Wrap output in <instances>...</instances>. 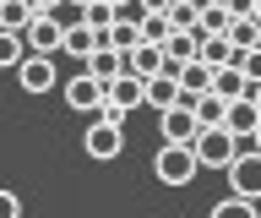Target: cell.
Instances as JSON below:
<instances>
[{
  "label": "cell",
  "instance_id": "cell-1",
  "mask_svg": "<svg viewBox=\"0 0 261 218\" xmlns=\"http://www.w3.org/2000/svg\"><path fill=\"white\" fill-rule=\"evenodd\" d=\"M191 153H196V164H201V169H228V164H234V153H240V136L223 131V126H207V131H196Z\"/></svg>",
  "mask_w": 261,
  "mask_h": 218
},
{
  "label": "cell",
  "instance_id": "cell-2",
  "mask_svg": "<svg viewBox=\"0 0 261 218\" xmlns=\"http://www.w3.org/2000/svg\"><path fill=\"white\" fill-rule=\"evenodd\" d=\"M196 169H201V164H196V153L185 148V142H163L158 158H152V175H158L163 185H191Z\"/></svg>",
  "mask_w": 261,
  "mask_h": 218
},
{
  "label": "cell",
  "instance_id": "cell-3",
  "mask_svg": "<svg viewBox=\"0 0 261 218\" xmlns=\"http://www.w3.org/2000/svg\"><path fill=\"white\" fill-rule=\"evenodd\" d=\"M82 153H87V158H98V164H114V158L125 153V126L93 120V126L82 131Z\"/></svg>",
  "mask_w": 261,
  "mask_h": 218
},
{
  "label": "cell",
  "instance_id": "cell-4",
  "mask_svg": "<svg viewBox=\"0 0 261 218\" xmlns=\"http://www.w3.org/2000/svg\"><path fill=\"white\" fill-rule=\"evenodd\" d=\"M223 175H228V191H234V197L261 202V153L256 148H250V153H234V164H228Z\"/></svg>",
  "mask_w": 261,
  "mask_h": 218
},
{
  "label": "cell",
  "instance_id": "cell-5",
  "mask_svg": "<svg viewBox=\"0 0 261 218\" xmlns=\"http://www.w3.org/2000/svg\"><path fill=\"white\" fill-rule=\"evenodd\" d=\"M22 44H28V55H60V44H65V28L55 17H33L28 28H22Z\"/></svg>",
  "mask_w": 261,
  "mask_h": 218
},
{
  "label": "cell",
  "instance_id": "cell-6",
  "mask_svg": "<svg viewBox=\"0 0 261 218\" xmlns=\"http://www.w3.org/2000/svg\"><path fill=\"white\" fill-rule=\"evenodd\" d=\"M16 82H22V93H49V87H60V77H55V55H22Z\"/></svg>",
  "mask_w": 261,
  "mask_h": 218
},
{
  "label": "cell",
  "instance_id": "cell-7",
  "mask_svg": "<svg viewBox=\"0 0 261 218\" xmlns=\"http://www.w3.org/2000/svg\"><path fill=\"white\" fill-rule=\"evenodd\" d=\"M103 99H109V87L98 82V77H87V71H76V77L65 82V104H71L76 115H93V109H98Z\"/></svg>",
  "mask_w": 261,
  "mask_h": 218
},
{
  "label": "cell",
  "instance_id": "cell-8",
  "mask_svg": "<svg viewBox=\"0 0 261 218\" xmlns=\"http://www.w3.org/2000/svg\"><path fill=\"white\" fill-rule=\"evenodd\" d=\"M196 60H201L207 71H218V66H234L240 50L228 44V33H196Z\"/></svg>",
  "mask_w": 261,
  "mask_h": 218
},
{
  "label": "cell",
  "instance_id": "cell-9",
  "mask_svg": "<svg viewBox=\"0 0 261 218\" xmlns=\"http://www.w3.org/2000/svg\"><path fill=\"white\" fill-rule=\"evenodd\" d=\"M163 142H185V148H191L196 142V131H201V126H196V109L191 104H174V109H163Z\"/></svg>",
  "mask_w": 261,
  "mask_h": 218
},
{
  "label": "cell",
  "instance_id": "cell-10",
  "mask_svg": "<svg viewBox=\"0 0 261 218\" xmlns=\"http://www.w3.org/2000/svg\"><path fill=\"white\" fill-rule=\"evenodd\" d=\"M142 104H152V109H174V104H191L185 93H179V82L169 77V71H158V77H147V93H142Z\"/></svg>",
  "mask_w": 261,
  "mask_h": 218
},
{
  "label": "cell",
  "instance_id": "cell-11",
  "mask_svg": "<svg viewBox=\"0 0 261 218\" xmlns=\"http://www.w3.org/2000/svg\"><path fill=\"white\" fill-rule=\"evenodd\" d=\"M261 126V109H256V99H250V93H245V99H234L223 109V131H234V136H250Z\"/></svg>",
  "mask_w": 261,
  "mask_h": 218
},
{
  "label": "cell",
  "instance_id": "cell-12",
  "mask_svg": "<svg viewBox=\"0 0 261 218\" xmlns=\"http://www.w3.org/2000/svg\"><path fill=\"white\" fill-rule=\"evenodd\" d=\"M142 93H147V82L136 77V71H120V77L109 82V104H114V109H125V115L142 104Z\"/></svg>",
  "mask_w": 261,
  "mask_h": 218
},
{
  "label": "cell",
  "instance_id": "cell-13",
  "mask_svg": "<svg viewBox=\"0 0 261 218\" xmlns=\"http://www.w3.org/2000/svg\"><path fill=\"white\" fill-rule=\"evenodd\" d=\"M82 71H87V77H98V82L109 87L114 77L125 71V55H120V50H93V55H87V60H82Z\"/></svg>",
  "mask_w": 261,
  "mask_h": 218
},
{
  "label": "cell",
  "instance_id": "cell-14",
  "mask_svg": "<svg viewBox=\"0 0 261 218\" xmlns=\"http://www.w3.org/2000/svg\"><path fill=\"white\" fill-rule=\"evenodd\" d=\"M207 93H218L223 104H234V99H245V93H250V82H245V71H240V66H218V71H212V87H207Z\"/></svg>",
  "mask_w": 261,
  "mask_h": 218
},
{
  "label": "cell",
  "instance_id": "cell-15",
  "mask_svg": "<svg viewBox=\"0 0 261 218\" xmlns=\"http://www.w3.org/2000/svg\"><path fill=\"white\" fill-rule=\"evenodd\" d=\"M125 71H136L142 82H147V77H158V71H163V44H136V50L125 55Z\"/></svg>",
  "mask_w": 261,
  "mask_h": 218
},
{
  "label": "cell",
  "instance_id": "cell-16",
  "mask_svg": "<svg viewBox=\"0 0 261 218\" xmlns=\"http://www.w3.org/2000/svg\"><path fill=\"white\" fill-rule=\"evenodd\" d=\"M174 82H179V93H185V99H201V93L212 87V71L201 66V60H185V66L174 71Z\"/></svg>",
  "mask_w": 261,
  "mask_h": 218
},
{
  "label": "cell",
  "instance_id": "cell-17",
  "mask_svg": "<svg viewBox=\"0 0 261 218\" xmlns=\"http://www.w3.org/2000/svg\"><path fill=\"white\" fill-rule=\"evenodd\" d=\"M169 28H174V33H196V28H201V6H196V0H174V6H169Z\"/></svg>",
  "mask_w": 261,
  "mask_h": 218
},
{
  "label": "cell",
  "instance_id": "cell-18",
  "mask_svg": "<svg viewBox=\"0 0 261 218\" xmlns=\"http://www.w3.org/2000/svg\"><path fill=\"white\" fill-rule=\"evenodd\" d=\"M228 44H234V50H256L261 44V22L256 17H234L228 22Z\"/></svg>",
  "mask_w": 261,
  "mask_h": 218
},
{
  "label": "cell",
  "instance_id": "cell-19",
  "mask_svg": "<svg viewBox=\"0 0 261 218\" xmlns=\"http://www.w3.org/2000/svg\"><path fill=\"white\" fill-rule=\"evenodd\" d=\"M191 109H196V126L207 131V126H223V109H228V104L218 99V93H201V99H191Z\"/></svg>",
  "mask_w": 261,
  "mask_h": 218
},
{
  "label": "cell",
  "instance_id": "cell-20",
  "mask_svg": "<svg viewBox=\"0 0 261 218\" xmlns=\"http://www.w3.org/2000/svg\"><path fill=\"white\" fill-rule=\"evenodd\" d=\"M207 218H261V207L256 202H245V197H234V191H228L223 202H212V213Z\"/></svg>",
  "mask_w": 261,
  "mask_h": 218
},
{
  "label": "cell",
  "instance_id": "cell-21",
  "mask_svg": "<svg viewBox=\"0 0 261 218\" xmlns=\"http://www.w3.org/2000/svg\"><path fill=\"white\" fill-rule=\"evenodd\" d=\"M28 22H33V6H28V0H0V28H6V33H22Z\"/></svg>",
  "mask_w": 261,
  "mask_h": 218
},
{
  "label": "cell",
  "instance_id": "cell-22",
  "mask_svg": "<svg viewBox=\"0 0 261 218\" xmlns=\"http://www.w3.org/2000/svg\"><path fill=\"white\" fill-rule=\"evenodd\" d=\"M136 28H142V44H163V38L174 33V28H169V11H142Z\"/></svg>",
  "mask_w": 261,
  "mask_h": 218
},
{
  "label": "cell",
  "instance_id": "cell-23",
  "mask_svg": "<svg viewBox=\"0 0 261 218\" xmlns=\"http://www.w3.org/2000/svg\"><path fill=\"white\" fill-rule=\"evenodd\" d=\"M22 55H28L22 33H6V28H0V71H16V66H22Z\"/></svg>",
  "mask_w": 261,
  "mask_h": 218
},
{
  "label": "cell",
  "instance_id": "cell-24",
  "mask_svg": "<svg viewBox=\"0 0 261 218\" xmlns=\"http://www.w3.org/2000/svg\"><path fill=\"white\" fill-rule=\"evenodd\" d=\"M136 44H142V28H136V22H114V28H109V50L130 55Z\"/></svg>",
  "mask_w": 261,
  "mask_h": 218
},
{
  "label": "cell",
  "instance_id": "cell-25",
  "mask_svg": "<svg viewBox=\"0 0 261 218\" xmlns=\"http://www.w3.org/2000/svg\"><path fill=\"white\" fill-rule=\"evenodd\" d=\"M228 6H218V0H212V6H201V28H196V33H228Z\"/></svg>",
  "mask_w": 261,
  "mask_h": 218
},
{
  "label": "cell",
  "instance_id": "cell-26",
  "mask_svg": "<svg viewBox=\"0 0 261 218\" xmlns=\"http://www.w3.org/2000/svg\"><path fill=\"white\" fill-rule=\"evenodd\" d=\"M49 17L60 22V28H82V22H87V6H76V0H60V6L49 11Z\"/></svg>",
  "mask_w": 261,
  "mask_h": 218
},
{
  "label": "cell",
  "instance_id": "cell-27",
  "mask_svg": "<svg viewBox=\"0 0 261 218\" xmlns=\"http://www.w3.org/2000/svg\"><path fill=\"white\" fill-rule=\"evenodd\" d=\"M87 28H93V33H109L114 28V6L109 0H93V6H87Z\"/></svg>",
  "mask_w": 261,
  "mask_h": 218
},
{
  "label": "cell",
  "instance_id": "cell-28",
  "mask_svg": "<svg viewBox=\"0 0 261 218\" xmlns=\"http://www.w3.org/2000/svg\"><path fill=\"white\" fill-rule=\"evenodd\" d=\"M234 66L245 71V82H250V87L261 82V50H240V60H234Z\"/></svg>",
  "mask_w": 261,
  "mask_h": 218
},
{
  "label": "cell",
  "instance_id": "cell-29",
  "mask_svg": "<svg viewBox=\"0 0 261 218\" xmlns=\"http://www.w3.org/2000/svg\"><path fill=\"white\" fill-rule=\"evenodd\" d=\"M0 218H22V197L6 191V185H0Z\"/></svg>",
  "mask_w": 261,
  "mask_h": 218
},
{
  "label": "cell",
  "instance_id": "cell-30",
  "mask_svg": "<svg viewBox=\"0 0 261 218\" xmlns=\"http://www.w3.org/2000/svg\"><path fill=\"white\" fill-rule=\"evenodd\" d=\"M28 6H33V17H44V11H55L60 0H28Z\"/></svg>",
  "mask_w": 261,
  "mask_h": 218
},
{
  "label": "cell",
  "instance_id": "cell-31",
  "mask_svg": "<svg viewBox=\"0 0 261 218\" xmlns=\"http://www.w3.org/2000/svg\"><path fill=\"white\" fill-rule=\"evenodd\" d=\"M147 11H169V6H174V0H142Z\"/></svg>",
  "mask_w": 261,
  "mask_h": 218
},
{
  "label": "cell",
  "instance_id": "cell-32",
  "mask_svg": "<svg viewBox=\"0 0 261 218\" xmlns=\"http://www.w3.org/2000/svg\"><path fill=\"white\" fill-rule=\"evenodd\" d=\"M250 148H256V153H261V126H256V131H250Z\"/></svg>",
  "mask_w": 261,
  "mask_h": 218
},
{
  "label": "cell",
  "instance_id": "cell-33",
  "mask_svg": "<svg viewBox=\"0 0 261 218\" xmlns=\"http://www.w3.org/2000/svg\"><path fill=\"white\" fill-rule=\"evenodd\" d=\"M250 99H256V109H261V82H256V87H250Z\"/></svg>",
  "mask_w": 261,
  "mask_h": 218
},
{
  "label": "cell",
  "instance_id": "cell-34",
  "mask_svg": "<svg viewBox=\"0 0 261 218\" xmlns=\"http://www.w3.org/2000/svg\"><path fill=\"white\" fill-rule=\"evenodd\" d=\"M250 17H256V22H261V0H256V11H250Z\"/></svg>",
  "mask_w": 261,
  "mask_h": 218
},
{
  "label": "cell",
  "instance_id": "cell-35",
  "mask_svg": "<svg viewBox=\"0 0 261 218\" xmlns=\"http://www.w3.org/2000/svg\"><path fill=\"white\" fill-rule=\"evenodd\" d=\"M76 6H93V0H76Z\"/></svg>",
  "mask_w": 261,
  "mask_h": 218
},
{
  "label": "cell",
  "instance_id": "cell-36",
  "mask_svg": "<svg viewBox=\"0 0 261 218\" xmlns=\"http://www.w3.org/2000/svg\"><path fill=\"white\" fill-rule=\"evenodd\" d=\"M256 50H261V44H256Z\"/></svg>",
  "mask_w": 261,
  "mask_h": 218
}]
</instances>
